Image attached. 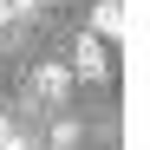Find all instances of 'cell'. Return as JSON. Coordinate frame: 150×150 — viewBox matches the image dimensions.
<instances>
[{"label":"cell","instance_id":"1","mask_svg":"<svg viewBox=\"0 0 150 150\" xmlns=\"http://www.w3.org/2000/svg\"><path fill=\"white\" fill-rule=\"evenodd\" d=\"M65 72H85V79H111V52H105V39L98 33H85L79 46H72V65Z\"/></svg>","mask_w":150,"mask_h":150},{"label":"cell","instance_id":"2","mask_svg":"<svg viewBox=\"0 0 150 150\" xmlns=\"http://www.w3.org/2000/svg\"><path fill=\"white\" fill-rule=\"evenodd\" d=\"M26 91L39 98V105H65V91H72V72H65V65H33Z\"/></svg>","mask_w":150,"mask_h":150},{"label":"cell","instance_id":"3","mask_svg":"<svg viewBox=\"0 0 150 150\" xmlns=\"http://www.w3.org/2000/svg\"><path fill=\"white\" fill-rule=\"evenodd\" d=\"M91 26H98V39L124 33V7H117V0H98V7H91Z\"/></svg>","mask_w":150,"mask_h":150},{"label":"cell","instance_id":"4","mask_svg":"<svg viewBox=\"0 0 150 150\" xmlns=\"http://www.w3.org/2000/svg\"><path fill=\"white\" fill-rule=\"evenodd\" d=\"M33 13H39V0H0V26H20Z\"/></svg>","mask_w":150,"mask_h":150},{"label":"cell","instance_id":"5","mask_svg":"<svg viewBox=\"0 0 150 150\" xmlns=\"http://www.w3.org/2000/svg\"><path fill=\"white\" fill-rule=\"evenodd\" d=\"M79 144V124H52V150H72Z\"/></svg>","mask_w":150,"mask_h":150}]
</instances>
